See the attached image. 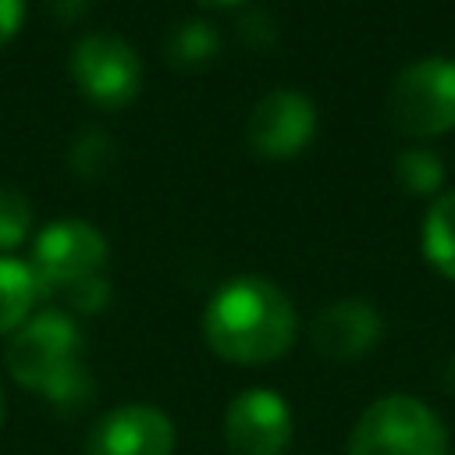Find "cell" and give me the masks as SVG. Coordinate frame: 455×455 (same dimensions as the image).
Wrapping results in <instances>:
<instances>
[{
    "label": "cell",
    "instance_id": "1",
    "mask_svg": "<svg viewBox=\"0 0 455 455\" xmlns=\"http://www.w3.org/2000/svg\"><path fill=\"white\" fill-rule=\"evenodd\" d=\"M295 306L267 277L245 274L213 291L203 313L206 345L242 366H263L281 359L295 341Z\"/></svg>",
    "mask_w": 455,
    "mask_h": 455
},
{
    "label": "cell",
    "instance_id": "2",
    "mask_svg": "<svg viewBox=\"0 0 455 455\" xmlns=\"http://www.w3.org/2000/svg\"><path fill=\"white\" fill-rule=\"evenodd\" d=\"M78 348L82 338L75 320L60 309H46L14 331L7 345V370L21 387L43 395L64 412H75L92 402V380L78 363Z\"/></svg>",
    "mask_w": 455,
    "mask_h": 455
},
{
    "label": "cell",
    "instance_id": "3",
    "mask_svg": "<svg viewBox=\"0 0 455 455\" xmlns=\"http://www.w3.org/2000/svg\"><path fill=\"white\" fill-rule=\"evenodd\" d=\"M348 455H444V423L412 395H384L355 419Z\"/></svg>",
    "mask_w": 455,
    "mask_h": 455
},
{
    "label": "cell",
    "instance_id": "4",
    "mask_svg": "<svg viewBox=\"0 0 455 455\" xmlns=\"http://www.w3.org/2000/svg\"><path fill=\"white\" fill-rule=\"evenodd\" d=\"M387 121L409 139L455 128V60L423 57L398 71L387 92Z\"/></svg>",
    "mask_w": 455,
    "mask_h": 455
},
{
    "label": "cell",
    "instance_id": "5",
    "mask_svg": "<svg viewBox=\"0 0 455 455\" xmlns=\"http://www.w3.org/2000/svg\"><path fill=\"white\" fill-rule=\"evenodd\" d=\"M32 277L43 295H68L71 288L103 277L107 238L85 220H53L32 242Z\"/></svg>",
    "mask_w": 455,
    "mask_h": 455
},
{
    "label": "cell",
    "instance_id": "6",
    "mask_svg": "<svg viewBox=\"0 0 455 455\" xmlns=\"http://www.w3.org/2000/svg\"><path fill=\"white\" fill-rule=\"evenodd\" d=\"M71 78L96 107H124L142 85V64L121 36L89 32L71 50Z\"/></svg>",
    "mask_w": 455,
    "mask_h": 455
},
{
    "label": "cell",
    "instance_id": "7",
    "mask_svg": "<svg viewBox=\"0 0 455 455\" xmlns=\"http://www.w3.org/2000/svg\"><path fill=\"white\" fill-rule=\"evenodd\" d=\"M224 444L231 455H284L291 444V409L277 391L249 387L224 412Z\"/></svg>",
    "mask_w": 455,
    "mask_h": 455
},
{
    "label": "cell",
    "instance_id": "8",
    "mask_svg": "<svg viewBox=\"0 0 455 455\" xmlns=\"http://www.w3.org/2000/svg\"><path fill=\"white\" fill-rule=\"evenodd\" d=\"M316 132V107L295 92V89H274L267 92L245 124L249 146L267 160H288L309 146Z\"/></svg>",
    "mask_w": 455,
    "mask_h": 455
},
{
    "label": "cell",
    "instance_id": "9",
    "mask_svg": "<svg viewBox=\"0 0 455 455\" xmlns=\"http://www.w3.org/2000/svg\"><path fill=\"white\" fill-rule=\"evenodd\" d=\"M174 423L156 405H121L96 419L85 455H171Z\"/></svg>",
    "mask_w": 455,
    "mask_h": 455
},
{
    "label": "cell",
    "instance_id": "10",
    "mask_svg": "<svg viewBox=\"0 0 455 455\" xmlns=\"http://www.w3.org/2000/svg\"><path fill=\"white\" fill-rule=\"evenodd\" d=\"M384 323L380 313L363 299H338L313 320V348L331 363H352L373 352Z\"/></svg>",
    "mask_w": 455,
    "mask_h": 455
},
{
    "label": "cell",
    "instance_id": "11",
    "mask_svg": "<svg viewBox=\"0 0 455 455\" xmlns=\"http://www.w3.org/2000/svg\"><path fill=\"white\" fill-rule=\"evenodd\" d=\"M36 299L39 284L32 277V267L14 256H0V334L18 331L28 320Z\"/></svg>",
    "mask_w": 455,
    "mask_h": 455
},
{
    "label": "cell",
    "instance_id": "12",
    "mask_svg": "<svg viewBox=\"0 0 455 455\" xmlns=\"http://www.w3.org/2000/svg\"><path fill=\"white\" fill-rule=\"evenodd\" d=\"M423 256L441 277L455 281V192L430 203L423 217Z\"/></svg>",
    "mask_w": 455,
    "mask_h": 455
},
{
    "label": "cell",
    "instance_id": "13",
    "mask_svg": "<svg viewBox=\"0 0 455 455\" xmlns=\"http://www.w3.org/2000/svg\"><path fill=\"white\" fill-rule=\"evenodd\" d=\"M217 50H220V36L206 21H185L167 39V60L181 71H196V68L210 64L217 57Z\"/></svg>",
    "mask_w": 455,
    "mask_h": 455
},
{
    "label": "cell",
    "instance_id": "14",
    "mask_svg": "<svg viewBox=\"0 0 455 455\" xmlns=\"http://www.w3.org/2000/svg\"><path fill=\"white\" fill-rule=\"evenodd\" d=\"M395 178L409 196H434L444 181V160L434 149L405 146L395 156Z\"/></svg>",
    "mask_w": 455,
    "mask_h": 455
},
{
    "label": "cell",
    "instance_id": "15",
    "mask_svg": "<svg viewBox=\"0 0 455 455\" xmlns=\"http://www.w3.org/2000/svg\"><path fill=\"white\" fill-rule=\"evenodd\" d=\"M110 156H114L110 135L100 132V128H85V132L75 139V146H71V153H68V164H71V171H75L78 178H100V174L107 171Z\"/></svg>",
    "mask_w": 455,
    "mask_h": 455
},
{
    "label": "cell",
    "instance_id": "16",
    "mask_svg": "<svg viewBox=\"0 0 455 455\" xmlns=\"http://www.w3.org/2000/svg\"><path fill=\"white\" fill-rule=\"evenodd\" d=\"M28 228H32V206H28V199L18 188L0 185V252L21 245L28 238Z\"/></svg>",
    "mask_w": 455,
    "mask_h": 455
},
{
    "label": "cell",
    "instance_id": "17",
    "mask_svg": "<svg viewBox=\"0 0 455 455\" xmlns=\"http://www.w3.org/2000/svg\"><path fill=\"white\" fill-rule=\"evenodd\" d=\"M238 32L249 46H270L274 43V21L263 11H249L238 18Z\"/></svg>",
    "mask_w": 455,
    "mask_h": 455
},
{
    "label": "cell",
    "instance_id": "18",
    "mask_svg": "<svg viewBox=\"0 0 455 455\" xmlns=\"http://www.w3.org/2000/svg\"><path fill=\"white\" fill-rule=\"evenodd\" d=\"M25 18V0H0V46L21 28Z\"/></svg>",
    "mask_w": 455,
    "mask_h": 455
},
{
    "label": "cell",
    "instance_id": "19",
    "mask_svg": "<svg viewBox=\"0 0 455 455\" xmlns=\"http://www.w3.org/2000/svg\"><path fill=\"white\" fill-rule=\"evenodd\" d=\"M444 380H448V387H455V359L444 366Z\"/></svg>",
    "mask_w": 455,
    "mask_h": 455
},
{
    "label": "cell",
    "instance_id": "20",
    "mask_svg": "<svg viewBox=\"0 0 455 455\" xmlns=\"http://www.w3.org/2000/svg\"><path fill=\"white\" fill-rule=\"evenodd\" d=\"M199 4H206V7H231V4H242V0H199Z\"/></svg>",
    "mask_w": 455,
    "mask_h": 455
},
{
    "label": "cell",
    "instance_id": "21",
    "mask_svg": "<svg viewBox=\"0 0 455 455\" xmlns=\"http://www.w3.org/2000/svg\"><path fill=\"white\" fill-rule=\"evenodd\" d=\"M4 416H7V398H4V387H0V427H4Z\"/></svg>",
    "mask_w": 455,
    "mask_h": 455
}]
</instances>
